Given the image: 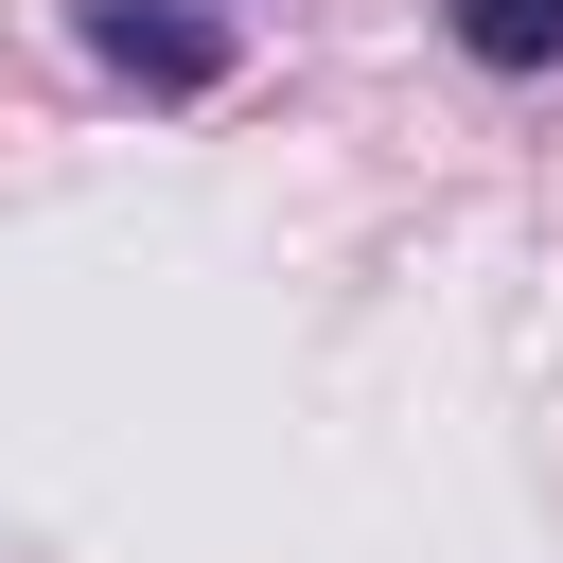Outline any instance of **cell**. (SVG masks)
<instances>
[{
  "mask_svg": "<svg viewBox=\"0 0 563 563\" xmlns=\"http://www.w3.org/2000/svg\"><path fill=\"white\" fill-rule=\"evenodd\" d=\"M88 53L141 70V88H211V70H229V35H211L194 0H88Z\"/></svg>",
  "mask_w": 563,
  "mask_h": 563,
  "instance_id": "1",
  "label": "cell"
},
{
  "mask_svg": "<svg viewBox=\"0 0 563 563\" xmlns=\"http://www.w3.org/2000/svg\"><path fill=\"white\" fill-rule=\"evenodd\" d=\"M475 70H563V0H440Z\"/></svg>",
  "mask_w": 563,
  "mask_h": 563,
  "instance_id": "2",
  "label": "cell"
}]
</instances>
